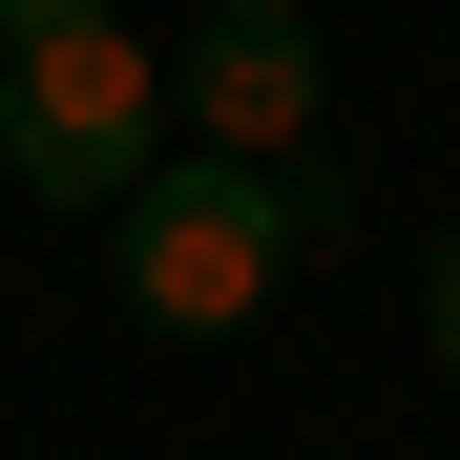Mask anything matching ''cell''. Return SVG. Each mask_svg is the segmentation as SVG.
I'll list each match as a JSON object with an SVG mask.
<instances>
[{"mask_svg":"<svg viewBox=\"0 0 460 460\" xmlns=\"http://www.w3.org/2000/svg\"><path fill=\"white\" fill-rule=\"evenodd\" d=\"M146 168H168V42H22L0 63V189L63 209V230H105Z\"/></svg>","mask_w":460,"mask_h":460,"instance_id":"obj_2","label":"cell"},{"mask_svg":"<svg viewBox=\"0 0 460 460\" xmlns=\"http://www.w3.org/2000/svg\"><path fill=\"white\" fill-rule=\"evenodd\" d=\"M419 356L460 376V230H439V252H419Z\"/></svg>","mask_w":460,"mask_h":460,"instance_id":"obj_5","label":"cell"},{"mask_svg":"<svg viewBox=\"0 0 460 460\" xmlns=\"http://www.w3.org/2000/svg\"><path fill=\"white\" fill-rule=\"evenodd\" d=\"M126 22V0H0V63H22V42H105Z\"/></svg>","mask_w":460,"mask_h":460,"instance_id":"obj_4","label":"cell"},{"mask_svg":"<svg viewBox=\"0 0 460 460\" xmlns=\"http://www.w3.org/2000/svg\"><path fill=\"white\" fill-rule=\"evenodd\" d=\"M314 126H335L314 0H209V22L168 42V146H209V168H293Z\"/></svg>","mask_w":460,"mask_h":460,"instance_id":"obj_3","label":"cell"},{"mask_svg":"<svg viewBox=\"0 0 460 460\" xmlns=\"http://www.w3.org/2000/svg\"><path fill=\"white\" fill-rule=\"evenodd\" d=\"M314 230H356V168H335V146H293V168H209V146H168V168L105 209V272H126L146 335H252Z\"/></svg>","mask_w":460,"mask_h":460,"instance_id":"obj_1","label":"cell"}]
</instances>
